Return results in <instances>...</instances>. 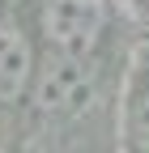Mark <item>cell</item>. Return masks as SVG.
<instances>
[{
	"mask_svg": "<svg viewBox=\"0 0 149 153\" xmlns=\"http://www.w3.org/2000/svg\"><path fill=\"white\" fill-rule=\"evenodd\" d=\"M98 89V68L89 64V55H64L47 51V60L34 68V106L43 115H77Z\"/></svg>",
	"mask_w": 149,
	"mask_h": 153,
	"instance_id": "6da1fadb",
	"label": "cell"
},
{
	"mask_svg": "<svg viewBox=\"0 0 149 153\" xmlns=\"http://www.w3.org/2000/svg\"><path fill=\"white\" fill-rule=\"evenodd\" d=\"M107 30V0H47L43 4V38L51 51L94 55Z\"/></svg>",
	"mask_w": 149,
	"mask_h": 153,
	"instance_id": "7a4b0ae2",
	"label": "cell"
},
{
	"mask_svg": "<svg viewBox=\"0 0 149 153\" xmlns=\"http://www.w3.org/2000/svg\"><path fill=\"white\" fill-rule=\"evenodd\" d=\"M34 47L17 22H0V102H17L34 81Z\"/></svg>",
	"mask_w": 149,
	"mask_h": 153,
	"instance_id": "3957f363",
	"label": "cell"
},
{
	"mask_svg": "<svg viewBox=\"0 0 149 153\" xmlns=\"http://www.w3.org/2000/svg\"><path fill=\"white\" fill-rule=\"evenodd\" d=\"M128 140H132L136 153H149V89L132 102V111H128Z\"/></svg>",
	"mask_w": 149,
	"mask_h": 153,
	"instance_id": "277c9868",
	"label": "cell"
}]
</instances>
